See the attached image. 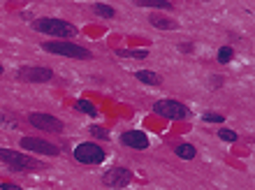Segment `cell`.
I'll return each instance as SVG.
<instances>
[{"mask_svg": "<svg viewBox=\"0 0 255 190\" xmlns=\"http://www.w3.org/2000/svg\"><path fill=\"white\" fill-rule=\"evenodd\" d=\"M30 26H33V30H37V33L49 35V37H61L63 42H67V37H77V26L65 19H56V16L35 19Z\"/></svg>", "mask_w": 255, "mask_h": 190, "instance_id": "obj_1", "label": "cell"}, {"mask_svg": "<svg viewBox=\"0 0 255 190\" xmlns=\"http://www.w3.org/2000/svg\"><path fill=\"white\" fill-rule=\"evenodd\" d=\"M42 49L47 54H54V56H65V58H77V61H91L93 58V51L81 44H74V42H63V40H51V42H44Z\"/></svg>", "mask_w": 255, "mask_h": 190, "instance_id": "obj_2", "label": "cell"}, {"mask_svg": "<svg viewBox=\"0 0 255 190\" xmlns=\"http://www.w3.org/2000/svg\"><path fill=\"white\" fill-rule=\"evenodd\" d=\"M0 163H5L12 172H35V170H42V167H44V165H42L40 160H35L33 156L21 153V151H14V149H0Z\"/></svg>", "mask_w": 255, "mask_h": 190, "instance_id": "obj_3", "label": "cell"}, {"mask_svg": "<svg viewBox=\"0 0 255 190\" xmlns=\"http://www.w3.org/2000/svg\"><path fill=\"white\" fill-rule=\"evenodd\" d=\"M72 156L77 163L81 165H100L105 163V158H107V153H105V149H102L100 144L95 142H81L74 146Z\"/></svg>", "mask_w": 255, "mask_h": 190, "instance_id": "obj_4", "label": "cell"}, {"mask_svg": "<svg viewBox=\"0 0 255 190\" xmlns=\"http://www.w3.org/2000/svg\"><path fill=\"white\" fill-rule=\"evenodd\" d=\"M153 111L160 118H167V121H186L190 118V109L179 100H158L153 104Z\"/></svg>", "mask_w": 255, "mask_h": 190, "instance_id": "obj_5", "label": "cell"}, {"mask_svg": "<svg viewBox=\"0 0 255 190\" xmlns=\"http://www.w3.org/2000/svg\"><path fill=\"white\" fill-rule=\"evenodd\" d=\"M28 123L37 130H44V132H51V135H61L65 130V123L61 118H56L51 114H42V111H33L28 114Z\"/></svg>", "mask_w": 255, "mask_h": 190, "instance_id": "obj_6", "label": "cell"}, {"mask_svg": "<svg viewBox=\"0 0 255 190\" xmlns=\"http://www.w3.org/2000/svg\"><path fill=\"white\" fill-rule=\"evenodd\" d=\"M16 77L26 84H47L54 79V70L47 65H26V68H19Z\"/></svg>", "mask_w": 255, "mask_h": 190, "instance_id": "obj_7", "label": "cell"}, {"mask_svg": "<svg viewBox=\"0 0 255 190\" xmlns=\"http://www.w3.org/2000/svg\"><path fill=\"white\" fill-rule=\"evenodd\" d=\"M132 170H128V167H112L102 174V186H107V188H114V190H121V188H128V186L132 184Z\"/></svg>", "mask_w": 255, "mask_h": 190, "instance_id": "obj_8", "label": "cell"}, {"mask_svg": "<svg viewBox=\"0 0 255 190\" xmlns=\"http://www.w3.org/2000/svg\"><path fill=\"white\" fill-rule=\"evenodd\" d=\"M19 144H21V149L40 153V156H61V149L56 144L47 142V139H40V137H21Z\"/></svg>", "mask_w": 255, "mask_h": 190, "instance_id": "obj_9", "label": "cell"}, {"mask_svg": "<svg viewBox=\"0 0 255 190\" xmlns=\"http://www.w3.org/2000/svg\"><path fill=\"white\" fill-rule=\"evenodd\" d=\"M121 144L128 146V149H134V151H146L148 137H146V132H141V130H126L121 135Z\"/></svg>", "mask_w": 255, "mask_h": 190, "instance_id": "obj_10", "label": "cell"}, {"mask_svg": "<svg viewBox=\"0 0 255 190\" xmlns=\"http://www.w3.org/2000/svg\"><path fill=\"white\" fill-rule=\"evenodd\" d=\"M148 23L153 28H158V30H176V28H179V21L169 19V16H160V14H151V16H148Z\"/></svg>", "mask_w": 255, "mask_h": 190, "instance_id": "obj_11", "label": "cell"}, {"mask_svg": "<svg viewBox=\"0 0 255 190\" xmlns=\"http://www.w3.org/2000/svg\"><path fill=\"white\" fill-rule=\"evenodd\" d=\"M134 79L141 84H146V86H160L162 84V77L158 75V72H153V70H137V72H134Z\"/></svg>", "mask_w": 255, "mask_h": 190, "instance_id": "obj_12", "label": "cell"}, {"mask_svg": "<svg viewBox=\"0 0 255 190\" xmlns=\"http://www.w3.org/2000/svg\"><path fill=\"white\" fill-rule=\"evenodd\" d=\"M174 156L181 158V160H193L197 156V149H195L193 144H176L174 146Z\"/></svg>", "mask_w": 255, "mask_h": 190, "instance_id": "obj_13", "label": "cell"}, {"mask_svg": "<svg viewBox=\"0 0 255 190\" xmlns=\"http://www.w3.org/2000/svg\"><path fill=\"white\" fill-rule=\"evenodd\" d=\"M74 109H77V111H81V114H86V116H93V118H95L98 114H100V111H98V107H95L93 102L84 100V97L74 102Z\"/></svg>", "mask_w": 255, "mask_h": 190, "instance_id": "obj_14", "label": "cell"}, {"mask_svg": "<svg viewBox=\"0 0 255 190\" xmlns=\"http://www.w3.org/2000/svg\"><path fill=\"white\" fill-rule=\"evenodd\" d=\"M116 56H121V58H139V61H144V58L148 56V51L146 49H119Z\"/></svg>", "mask_w": 255, "mask_h": 190, "instance_id": "obj_15", "label": "cell"}, {"mask_svg": "<svg viewBox=\"0 0 255 190\" xmlns=\"http://www.w3.org/2000/svg\"><path fill=\"white\" fill-rule=\"evenodd\" d=\"M93 12L98 14V16H102V19H114L116 16V9L112 5H105V2H95L93 5Z\"/></svg>", "mask_w": 255, "mask_h": 190, "instance_id": "obj_16", "label": "cell"}, {"mask_svg": "<svg viewBox=\"0 0 255 190\" xmlns=\"http://www.w3.org/2000/svg\"><path fill=\"white\" fill-rule=\"evenodd\" d=\"M139 7H153V9H172L169 0H139Z\"/></svg>", "mask_w": 255, "mask_h": 190, "instance_id": "obj_17", "label": "cell"}, {"mask_svg": "<svg viewBox=\"0 0 255 190\" xmlns=\"http://www.w3.org/2000/svg\"><path fill=\"white\" fill-rule=\"evenodd\" d=\"M232 58H235V49L232 47H221L218 49V63H221V65L232 63Z\"/></svg>", "mask_w": 255, "mask_h": 190, "instance_id": "obj_18", "label": "cell"}, {"mask_svg": "<svg viewBox=\"0 0 255 190\" xmlns=\"http://www.w3.org/2000/svg\"><path fill=\"white\" fill-rule=\"evenodd\" d=\"M218 139H223V142H230V144H235L237 139H239V135H237L235 130L221 128V130H218Z\"/></svg>", "mask_w": 255, "mask_h": 190, "instance_id": "obj_19", "label": "cell"}, {"mask_svg": "<svg viewBox=\"0 0 255 190\" xmlns=\"http://www.w3.org/2000/svg\"><path fill=\"white\" fill-rule=\"evenodd\" d=\"M202 121L204 123H225V116L216 114V111H207V114H202Z\"/></svg>", "mask_w": 255, "mask_h": 190, "instance_id": "obj_20", "label": "cell"}, {"mask_svg": "<svg viewBox=\"0 0 255 190\" xmlns=\"http://www.w3.org/2000/svg\"><path fill=\"white\" fill-rule=\"evenodd\" d=\"M91 135L95 137V139H109V132L105 128H102V125H91Z\"/></svg>", "mask_w": 255, "mask_h": 190, "instance_id": "obj_21", "label": "cell"}, {"mask_svg": "<svg viewBox=\"0 0 255 190\" xmlns=\"http://www.w3.org/2000/svg\"><path fill=\"white\" fill-rule=\"evenodd\" d=\"M0 190H21V186H16V184H0Z\"/></svg>", "mask_w": 255, "mask_h": 190, "instance_id": "obj_22", "label": "cell"}, {"mask_svg": "<svg viewBox=\"0 0 255 190\" xmlns=\"http://www.w3.org/2000/svg\"><path fill=\"white\" fill-rule=\"evenodd\" d=\"M179 49H181L183 54H190V51H193V44H181Z\"/></svg>", "mask_w": 255, "mask_h": 190, "instance_id": "obj_23", "label": "cell"}, {"mask_svg": "<svg viewBox=\"0 0 255 190\" xmlns=\"http://www.w3.org/2000/svg\"><path fill=\"white\" fill-rule=\"evenodd\" d=\"M2 72H5V68H2V63H0V75H2Z\"/></svg>", "mask_w": 255, "mask_h": 190, "instance_id": "obj_24", "label": "cell"}]
</instances>
